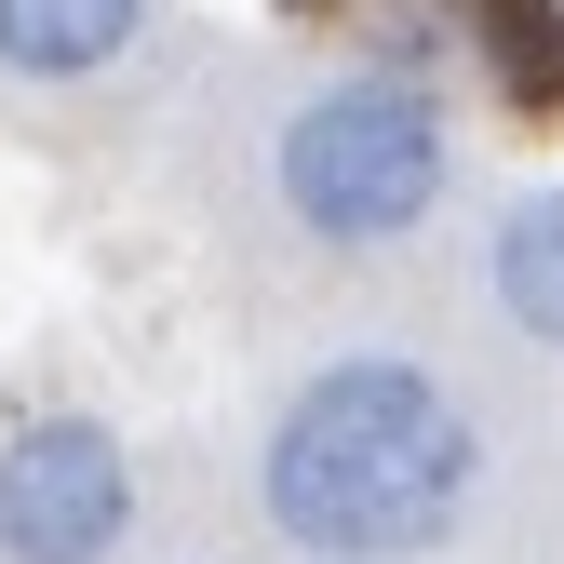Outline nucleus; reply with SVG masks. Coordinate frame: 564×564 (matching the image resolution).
I'll list each match as a JSON object with an SVG mask.
<instances>
[{
  "mask_svg": "<svg viewBox=\"0 0 564 564\" xmlns=\"http://www.w3.org/2000/svg\"><path fill=\"white\" fill-rule=\"evenodd\" d=\"M484 498V416L416 349H336L256 431V524L296 564H431Z\"/></svg>",
  "mask_w": 564,
  "mask_h": 564,
  "instance_id": "1",
  "label": "nucleus"
},
{
  "mask_svg": "<svg viewBox=\"0 0 564 564\" xmlns=\"http://www.w3.org/2000/svg\"><path fill=\"white\" fill-rule=\"evenodd\" d=\"M269 202L323 256H390L457 202V108L416 67H336L269 134Z\"/></svg>",
  "mask_w": 564,
  "mask_h": 564,
  "instance_id": "2",
  "label": "nucleus"
},
{
  "mask_svg": "<svg viewBox=\"0 0 564 564\" xmlns=\"http://www.w3.org/2000/svg\"><path fill=\"white\" fill-rule=\"evenodd\" d=\"M149 498L108 416L82 403H28L0 431V564H121Z\"/></svg>",
  "mask_w": 564,
  "mask_h": 564,
  "instance_id": "3",
  "label": "nucleus"
},
{
  "mask_svg": "<svg viewBox=\"0 0 564 564\" xmlns=\"http://www.w3.org/2000/svg\"><path fill=\"white\" fill-rule=\"evenodd\" d=\"M134 41H149V0H0V82H95V67H121Z\"/></svg>",
  "mask_w": 564,
  "mask_h": 564,
  "instance_id": "4",
  "label": "nucleus"
},
{
  "mask_svg": "<svg viewBox=\"0 0 564 564\" xmlns=\"http://www.w3.org/2000/svg\"><path fill=\"white\" fill-rule=\"evenodd\" d=\"M484 296L524 349H564V188H524L498 202V229H484Z\"/></svg>",
  "mask_w": 564,
  "mask_h": 564,
  "instance_id": "5",
  "label": "nucleus"
}]
</instances>
